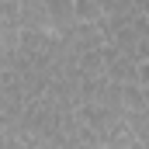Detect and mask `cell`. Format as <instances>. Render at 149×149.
<instances>
[{
	"mask_svg": "<svg viewBox=\"0 0 149 149\" xmlns=\"http://www.w3.org/2000/svg\"><path fill=\"white\" fill-rule=\"evenodd\" d=\"M63 42H66V49L73 52L76 59H80L83 52H94V49L108 45V38H104V31H101L97 24H83V21H76L73 28H66V31H63Z\"/></svg>",
	"mask_w": 149,
	"mask_h": 149,
	"instance_id": "obj_1",
	"label": "cell"
},
{
	"mask_svg": "<svg viewBox=\"0 0 149 149\" xmlns=\"http://www.w3.org/2000/svg\"><path fill=\"white\" fill-rule=\"evenodd\" d=\"M45 14H49V28L63 35L66 28L76 24V0H45Z\"/></svg>",
	"mask_w": 149,
	"mask_h": 149,
	"instance_id": "obj_2",
	"label": "cell"
},
{
	"mask_svg": "<svg viewBox=\"0 0 149 149\" xmlns=\"http://www.w3.org/2000/svg\"><path fill=\"white\" fill-rule=\"evenodd\" d=\"M108 80L111 83H139V63L132 59V56H125V52H118L111 63H108Z\"/></svg>",
	"mask_w": 149,
	"mask_h": 149,
	"instance_id": "obj_3",
	"label": "cell"
},
{
	"mask_svg": "<svg viewBox=\"0 0 149 149\" xmlns=\"http://www.w3.org/2000/svg\"><path fill=\"white\" fill-rule=\"evenodd\" d=\"M76 21L97 24V21H101V7H97L94 0H76Z\"/></svg>",
	"mask_w": 149,
	"mask_h": 149,
	"instance_id": "obj_4",
	"label": "cell"
},
{
	"mask_svg": "<svg viewBox=\"0 0 149 149\" xmlns=\"http://www.w3.org/2000/svg\"><path fill=\"white\" fill-rule=\"evenodd\" d=\"M139 83L149 90V59H142V63H139Z\"/></svg>",
	"mask_w": 149,
	"mask_h": 149,
	"instance_id": "obj_5",
	"label": "cell"
}]
</instances>
